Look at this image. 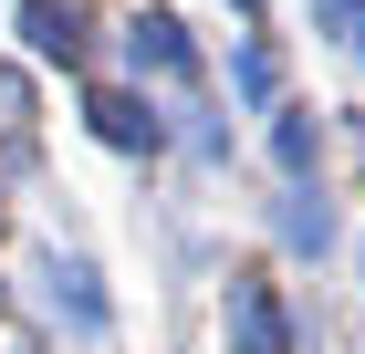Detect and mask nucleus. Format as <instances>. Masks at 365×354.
<instances>
[{
    "mask_svg": "<svg viewBox=\"0 0 365 354\" xmlns=\"http://www.w3.org/2000/svg\"><path fill=\"white\" fill-rule=\"evenodd\" d=\"M21 42L42 63H84V21H73L63 0H21Z\"/></svg>",
    "mask_w": 365,
    "mask_h": 354,
    "instance_id": "3",
    "label": "nucleus"
},
{
    "mask_svg": "<svg viewBox=\"0 0 365 354\" xmlns=\"http://www.w3.org/2000/svg\"><path fill=\"white\" fill-rule=\"evenodd\" d=\"M240 11H261V0H240Z\"/></svg>",
    "mask_w": 365,
    "mask_h": 354,
    "instance_id": "10",
    "label": "nucleus"
},
{
    "mask_svg": "<svg viewBox=\"0 0 365 354\" xmlns=\"http://www.w3.org/2000/svg\"><path fill=\"white\" fill-rule=\"evenodd\" d=\"M324 31H334V42H355V53H365V0H324Z\"/></svg>",
    "mask_w": 365,
    "mask_h": 354,
    "instance_id": "9",
    "label": "nucleus"
},
{
    "mask_svg": "<svg viewBox=\"0 0 365 354\" xmlns=\"http://www.w3.org/2000/svg\"><path fill=\"white\" fill-rule=\"evenodd\" d=\"M42 281H53V313H63L73 333H105V292H94L84 261H42Z\"/></svg>",
    "mask_w": 365,
    "mask_h": 354,
    "instance_id": "4",
    "label": "nucleus"
},
{
    "mask_svg": "<svg viewBox=\"0 0 365 354\" xmlns=\"http://www.w3.org/2000/svg\"><path fill=\"white\" fill-rule=\"evenodd\" d=\"M272 157H282V177L303 188V177H313V115H282V125H272Z\"/></svg>",
    "mask_w": 365,
    "mask_h": 354,
    "instance_id": "7",
    "label": "nucleus"
},
{
    "mask_svg": "<svg viewBox=\"0 0 365 354\" xmlns=\"http://www.w3.org/2000/svg\"><path fill=\"white\" fill-rule=\"evenodd\" d=\"M282 240H292V250H324V240H334V209H324L313 188H292V198H282Z\"/></svg>",
    "mask_w": 365,
    "mask_h": 354,
    "instance_id": "6",
    "label": "nucleus"
},
{
    "mask_svg": "<svg viewBox=\"0 0 365 354\" xmlns=\"http://www.w3.org/2000/svg\"><path fill=\"white\" fill-rule=\"evenodd\" d=\"M230 354H292V323H282L272 281H230Z\"/></svg>",
    "mask_w": 365,
    "mask_h": 354,
    "instance_id": "1",
    "label": "nucleus"
},
{
    "mask_svg": "<svg viewBox=\"0 0 365 354\" xmlns=\"http://www.w3.org/2000/svg\"><path fill=\"white\" fill-rule=\"evenodd\" d=\"M230 83H240L251 105H272V94H282V63H272V53H261V42H251V53L230 63Z\"/></svg>",
    "mask_w": 365,
    "mask_h": 354,
    "instance_id": "8",
    "label": "nucleus"
},
{
    "mask_svg": "<svg viewBox=\"0 0 365 354\" xmlns=\"http://www.w3.org/2000/svg\"><path fill=\"white\" fill-rule=\"evenodd\" d=\"M94 136H105V146H125V157H136V146H157V136H168V125L146 115V94H94Z\"/></svg>",
    "mask_w": 365,
    "mask_h": 354,
    "instance_id": "5",
    "label": "nucleus"
},
{
    "mask_svg": "<svg viewBox=\"0 0 365 354\" xmlns=\"http://www.w3.org/2000/svg\"><path fill=\"white\" fill-rule=\"evenodd\" d=\"M125 53H136V73H198L188 31H178L168 11H136V31H125Z\"/></svg>",
    "mask_w": 365,
    "mask_h": 354,
    "instance_id": "2",
    "label": "nucleus"
}]
</instances>
